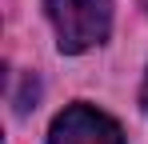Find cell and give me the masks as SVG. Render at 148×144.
<instances>
[{
  "label": "cell",
  "instance_id": "obj_2",
  "mask_svg": "<svg viewBox=\"0 0 148 144\" xmlns=\"http://www.w3.org/2000/svg\"><path fill=\"white\" fill-rule=\"evenodd\" d=\"M48 144H124L120 124L92 104H68L48 128Z\"/></svg>",
  "mask_w": 148,
  "mask_h": 144
},
{
  "label": "cell",
  "instance_id": "obj_1",
  "mask_svg": "<svg viewBox=\"0 0 148 144\" xmlns=\"http://www.w3.org/2000/svg\"><path fill=\"white\" fill-rule=\"evenodd\" d=\"M44 8L56 28V44L68 56L104 44L112 32V0H44Z\"/></svg>",
  "mask_w": 148,
  "mask_h": 144
},
{
  "label": "cell",
  "instance_id": "obj_3",
  "mask_svg": "<svg viewBox=\"0 0 148 144\" xmlns=\"http://www.w3.org/2000/svg\"><path fill=\"white\" fill-rule=\"evenodd\" d=\"M140 108L148 112V76H144V84H140Z\"/></svg>",
  "mask_w": 148,
  "mask_h": 144
}]
</instances>
